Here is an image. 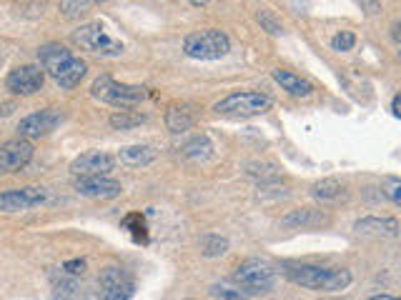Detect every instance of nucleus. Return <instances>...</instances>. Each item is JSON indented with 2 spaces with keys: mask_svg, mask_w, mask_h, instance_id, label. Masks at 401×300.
Wrapping results in <instances>:
<instances>
[{
  "mask_svg": "<svg viewBox=\"0 0 401 300\" xmlns=\"http://www.w3.org/2000/svg\"><path fill=\"white\" fill-rule=\"evenodd\" d=\"M399 103H401V95L396 93V95H394V100H391V115H394V118H399V115H401Z\"/></svg>",
  "mask_w": 401,
  "mask_h": 300,
  "instance_id": "32",
  "label": "nucleus"
},
{
  "mask_svg": "<svg viewBox=\"0 0 401 300\" xmlns=\"http://www.w3.org/2000/svg\"><path fill=\"white\" fill-rule=\"evenodd\" d=\"M198 248H201V256L204 258H219L228 251V240L221 238V235H204L198 240Z\"/></svg>",
  "mask_w": 401,
  "mask_h": 300,
  "instance_id": "24",
  "label": "nucleus"
},
{
  "mask_svg": "<svg viewBox=\"0 0 401 300\" xmlns=\"http://www.w3.org/2000/svg\"><path fill=\"white\" fill-rule=\"evenodd\" d=\"M256 23H259L266 33H271V35H279L281 30H284V28H281V23L276 20V16L271 11H259V13H256Z\"/></svg>",
  "mask_w": 401,
  "mask_h": 300,
  "instance_id": "28",
  "label": "nucleus"
},
{
  "mask_svg": "<svg viewBox=\"0 0 401 300\" xmlns=\"http://www.w3.org/2000/svg\"><path fill=\"white\" fill-rule=\"evenodd\" d=\"M116 168V158L103 150H91V153L78 155L71 163V173L76 175H108L110 170Z\"/></svg>",
  "mask_w": 401,
  "mask_h": 300,
  "instance_id": "14",
  "label": "nucleus"
},
{
  "mask_svg": "<svg viewBox=\"0 0 401 300\" xmlns=\"http://www.w3.org/2000/svg\"><path fill=\"white\" fill-rule=\"evenodd\" d=\"M63 115L58 113V110H40V113H33L28 115V118H23L21 123H18V136L21 138H28V140H38V138H45L50 136V133L55 131V128L61 126Z\"/></svg>",
  "mask_w": 401,
  "mask_h": 300,
  "instance_id": "11",
  "label": "nucleus"
},
{
  "mask_svg": "<svg viewBox=\"0 0 401 300\" xmlns=\"http://www.w3.org/2000/svg\"><path fill=\"white\" fill-rule=\"evenodd\" d=\"M133 293H136V285L123 268L108 265L100 270V295L105 300H128L133 298Z\"/></svg>",
  "mask_w": 401,
  "mask_h": 300,
  "instance_id": "9",
  "label": "nucleus"
},
{
  "mask_svg": "<svg viewBox=\"0 0 401 300\" xmlns=\"http://www.w3.org/2000/svg\"><path fill=\"white\" fill-rule=\"evenodd\" d=\"M391 38H394V43L399 45V23H394V25H391Z\"/></svg>",
  "mask_w": 401,
  "mask_h": 300,
  "instance_id": "34",
  "label": "nucleus"
},
{
  "mask_svg": "<svg viewBox=\"0 0 401 300\" xmlns=\"http://www.w3.org/2000/svg\"><path fill=\"white\" fill-rule=\"evenodd\" d=\"M156 148L153 145H128L118 150V160L126 168H143V165H151L156 160Z\"/></svg>",
  "mask_w": 401,
  "mask_h": 300,
  "instance_id": "17",
  "label": "nucleus"
},
{
  "mask_svg": "<svg viewBox=\"0 0 401 300\" xmlns=\"http://www.w3.org/2000/svg\"><path fill=\"white\" fill-rule=\"evenodd\" d=\"M233 283L243 290L246 295H264L274 288L276 283V270L266 260L259 258H248L233 273Z\"/></svg>",
  "mask_w": 401,
  "mask_h": 300,
  "instance_id": "6",
  "label": "nucleus"
},
{
  "mask_svg": "<svg viewBox=\"0 0 401 300\" xmlns=\"http://www.w3.org/2000/svg\"><path fill=\"white\" fill-rule=\"evenodd\" d=\"M284 275L291 283L301 285L319 293H339L351 285V273L347 268H324V265H306V263H286Z\"/></svg>",
  "mask_w": 401,
  "mask_h": 300,
  "instance_id": "1",
  "label": "nucleus"
},
{
  "mask_svg": "<svg viewBox=\"0 0 401 300\" xmlns=\"http://www.w3.org/2000/svg\"><path fill=\"white\" fill-rule=\"evenodd\" d=\"M123 230H128L136 243H143V246L149 243V225H146V218H143L141 213L126 215V218H123Z\"/></svg>",
  "mask_w": 401,
  "mask_h": 300,
  "instance_id": "23",
  "label": "nucleus"
},
{
  "mask_svg": "<svg viewBox=\"0 0 401 300\" xmlns=\"http://www.w3.org/2000/svg\"><path fill=\"white\" fill-rule=\"evenodd\" d=\"M391 298H394V295H374V298H371V300H391Z\"/></svg>",
  "mask_w": 401,
  "mask_h": 300,
  "instance_id": "36",
  "label": "nucleus"
},
{
  "mask_svg": "<svg viewBox=\"0 0 401 300\" xmlns=\"http://www.w3.org/2000/svg\"><path fill=\"white\" fill-rule=\"evenodd\" d=\"M341 183L334 178H326V180H319V183H313L311 188V196L313 200H319V203H331V200H339L341 198Z\"/></svg>",
  "mask_w": 401,
  "mask_h": 300,
  "instance_id": "20",
  "label": "nucleus"
},
{
  "mask_svg": "<svg viewBox=\"0 0 401 300\" xmlns=\"http://www.w3.org/2000/svg\"><path fill=\"white\" fill-rule=\"evenodd\" d=\"M45 83L43 66H21L13 68L6 78V88L16 95H35Z\"/></svg>",
  "mask_w": 401,
  "mask_h": 300,
  "instance_id": "10",
  "label": "nucleus"
},
{
  "mask_svg": "<svg viewBox=\"0 0 401 300\" xmlns=\"http://www.w3.org/2000/svg\"><path fill=\"white\" fill-rule=\"evenodd\" d=\"M354 45H356V35L351 30H341L331 38V50H336V53H349V50H354Z\"/></svg>",
  "mask_w": 401,
  "mask_h": 300,
  "instance_id": "26",
  "label": "nucleus"
},
{
  "mask_svg": "<svg viewBox=\"0 0 401 300\" xmlns=\"http://www.w3.org/2000/svg\"><path fill=\"white\" fill-rule=\"evenodd\" d=\"M381 191H384V196L389 198L394 205H399L401 203V180L399 178H386V183H384Z\"/></svg>",
  "mask_w": 401,
  "mask_h": 300,
  "instance_id": "30",
  "label": "nucleus"
},
{
  "mask_svg": "<svg viewBox=\"0 0 401 300\" xmlns=\"http://www.w3.org/2000/svg\"><path fill=\"white\" fill-rule=\"evenodd\" d=\"M93 6V0H61V13L68 20H76Z\"/></svg>",
  "mask_w": 401,
  "mask_h": 300,
  "instance_id": "25",
  "label": "nucleus"
},
{
  "mask_svg": "<svg viewBox=\"0 0 401 300\" xmlns=\"http://www.w3.org/2000/svg\"><path fill=\"white\" fill-rule=\"evenodd\" d=\"M274 100L256 90H236V93L226 95L223 100L214 105V110L226 118H253V115H264L271 110Z\"/></svg>",
  "mask_w": 401,
  "mask_h": 300,
  "instance_id": "5",
  "label": "nucleus"
},
{
  "mask_svg": "<svg viewBox=\"0 0 401 300\" xmlns=\"http://www.w3.org/2000/svg\"><path fill=\"white\" fill-rule=\"evenodd\" d=\"M30 158H33V143L28 138L8 140L6 145H0V175L18 173L30 163Z\"/></svg>",
  "mask_w": 401,
  "mask_h": 300,
  "instance_id": "12",
  "label": "nucleus"
},
{
  "mask_svg": "<svg viewBox=\"0 0 401 300\" xmlns=\"http://www.w3.org/2000/svg\"><path fill=\"white\" fill-rule=\"evenodd\" d=\"M326 223H329L326 213H321L316 208H298L281 218V228H319Z\"/></svg>",
  "mask_w": 401,
  "mask_h": 300,
  "instance_id": "15",
  "label": "nucleus"
},
{
  "mask_svg": "<svg viewBox=\"0 0 401 300\" xmlns=\"http://www.w3.org/2000/svg\"><path fill=\"white\" fill-rule=\"evenodd\" d=\"M188 3H191V6H198V8H201V6H206L209 0H188Z\"/></svg>",
  "mask_w": 401,
  "mask_h": 300,
  "instance_id": "35",
  "label": "nucleus"
},
{
  "mask_svg": "<svg viewBox=\"0 0 401 300\" xmlns=\"http://www.w3.org/2000/svg\"><path fill=\"white\" fill-rule=\"evenodd\" d=\"M91 95L100 103H108L113 108H136L146 100V90L138 85H126V83L113 80L110 76H100L91 85Z\"/></svg>",
  "mask_w": 401,
  "mask_h": 300,
  "instance_id": "3",
  "label": "nucleus"
},
{
  "mask_svg": "<svg viewBox=\"0 0 401 300\" xmlns=\"http://www.w3.org/2000/svg\"><path fill=\"white\" fill-rule=\"evenodd\" d=\"M196 123V113L191 105H170L165 110V126L170 133H183Z\"/></svg>",
  "mask_w": 401,
  "mask_h": 300,
  "instance_id": "19",
  "label": "nucleus"
},
{
  "mask_svg": "<svg viewBox=\"0 0 401 300\" xmlns=\"http://www.w3.org/2000/svg\"><path fill=\"white\" fill-rule=\"evenodd\" d=\"M86 260H81V258H76V260H68L66 265H63V270H66L68 275H73V278H76V275H83L86 273Z\"/></svg>",
  "mask_w": 401,
  "mask_h": 300,
  "instance_id": "31",
  "label": "nucleus"
},
{
  "mask_svg": "<svg viewBox=\"0 0 401 300\" xmlns=\"http://www.w3.org/2000/svg\"><path fill=\"white\" fill-rule=\"evenodd\" d=\"M364 3L368 6V13H379V3L376 0H364Z\"/></svg>",
  "mask_w": 401,
  "mask_h": 300,
  "instance_id": "33",
  "label": "nucleus"
},
{
  "mask_svg": "<svg viewBox=\"0 0 401 300\" xmlns=\"http://www.w3.org/2000/svg\"><path fill=\"white\" fill-rule=\"evenodd\" d=\"M211 153H214V145H211V140L204 136L193 138V140H188L186 145L181 148V155L188 160H206L211 158Z\"/></svg>",
  "mask_w": 401,
  "mask_h": 300,
  "instance_id": "22",
  "label": "nucleus"
},
{
  "mask_svg": "<svg viewBox=\"0 0 401 300\" xmlns=\"http://www.w3.org/2000/svg\"><path fill=\"white\" fill-rule=\"evenodd\" d=\"M95 3H110V0H95Z\"/></svg>",
  "mask_w": 401,
  "mask_h": 300,
  "instance_id": "37",
  "label": "nucleus"
},
{
  "mask_svg": "<svg viewBox=\"0 0 401 300\" xmlns=\"http://www.w3.org/2000/svg\"><path fill=\"white\" fill-rule=\"evenodd\" d=\"M143 123H146V115L136 113L131 108H121L118 113L110 115V126L116 128V131H133V128L143 126Z\"/></svg>",
  "mask_w": 401,
  "mask_h": 300,
  "instance_id": "21",
  "label": "nucleus"
},
{
  "mask_svg": "<svg viewBox=\"0 0 401 300\" xmlns=\"http://www.w3.org/2000/svg\"><path fill=\"white\" fill-rule=\"evenodd\" d=\"M45 198H48L45 188H35V186L21 188V191H6L0 193V210L3 213H18V210H28V208L40 205Z\"/></svg>",
  "mask_w": 401,
  "mask_h": 300,
  "instance_id": "13",
  "label": "nucleus"
},
{
  "mask_svg": "<svg viewBox=\"0 0 401 300\" xmlns=\"http://www.w3.org/2000/svg\"><path fill=\"white\" fill-rule=\"evenodd\" d=\"M53 288H55V295H61V298H76L81 285H78V280H73V275H71V278L53 280Z\"/></svg>",
  "mask_w": 401,
  "mask_h": 300,
  "instance_id": "29",
  "label": "nucleus"
},
{
  "mask_svg": "<svg viewBox=\"0 0 401 300\" xmlns=\"http://www.w3.org/2000/svg\"><path fill=\"white\" fill-rule=\"evenodd\" d=\"M209 295H211V298H221V300H241V298H246V293H243L238 285L233 288V285H226V283L214 285V288L209 290Z\"/></svg>",
  "mask_w": 401,
  "mask_h": 300,
  "instance_id": "27",
  "label": "nucleus"
},
{
  "mask_svg": "<svg viewBox=\"0 0 401 300\" xmlns=\"http://www.w3.org/2000/svg\"><path fill=\"white\" fill-rule=\"evenodd\" d=\"M73 43L81 45L83 50H91V53L98 55H121L123 43H118L116 38H110L103 30L100 23H86L73 33Z\"/></svg>",
  "mask_w": 401,
  "mask_h": 300,
  "instance_id": "7",
  "label": "nucleus"
},
{
  "mask_svg": "<svg viewBox=\"0 0 401 300\" xmlns=\"http://www.w3.org/2000/svg\"><path fill=\"white\" fill-rule=\"evenodd\" d=\"M38 60H40V66H43V71H48L50 78L61 88H66V90L76 88L78 83L86 78V71H88L86 60L76 58L71 50H66L58 43L43 45V48L38 50Z\"/></svg>",
  "mask_w": 401,
  "mask_h": 300,
  "instance_id": "2",
  "label": "nucleus"
},
{
  "mask_svg": "<svg viewBox=\"0 0 401 300\" xmlns=\"http://www.w3.org/2000/svg\"><path fill=\"white\" fill-rule=\"evenodd\" d=\"M271 76H274V80L279 83L281 88H284L286 93L294 95V98H308V95L313 93L311 83H308L306 78L291 73V71H281V68H279V71H274Z\"/></svg>",
  "mask_w": 401,
  "mask_h": 300,
  "instance_id": "16",
  "label": "nucleus"
},
{
  "mask_svg": "<svg viewBox=\"0 0 401 300\" xmlns=\"http://www.w3.org/2000/svg\"><path fill=\"white\" fill-rule=\"evenodd\" d=\"M231 50V40L223 30H196V33L183 38V53L193 60H221Z\"/></svg>",
  "mask_w": 401,
  "mask_h": 300,
  "instance_id": "4",
  "label": "nucleus"
},
{
  "mask_svg": "<svg viewBox=\"0 0 401 300\" xmlns=\"http://www.w3.org/2000/svg\"><path fill=\"white\" fill-rule=\"evenodd\" d=\"M73 191L83 198H91V200H113L123 193V186L105 175H78Z\"/></svg>",
  "mask_w": 401,
  "mask_h": 300,
  "instance_id": "8",
  "label": "nucleus"
},
{
  "mask_svg": "<svg viewBox=\"0 0 401 300\" xmlns=\"http://www.w3.org/2000/svg\"><path fill=\"white\" fill-rule=\"evenodd\" d=\"M354 230H356V233H384V235L396 238V235H399V220L368 215V218L356 220V223H354Z\"/></svg>",
  "mask_w": 401,
  "mask_h": 300,
  "instance_id": "18",
  "label": "nucleus"
}]
</instances>
